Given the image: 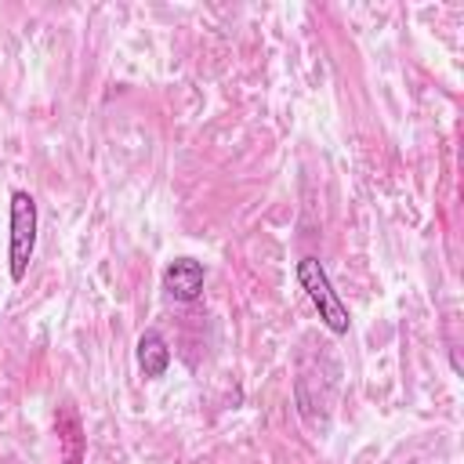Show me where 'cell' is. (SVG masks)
I'll return each mask as SVG.
<instances>
[{
	"label": "cell",
	"instance_id": "cell-1",
	"mask_svg": "<svg viewBox=\"0 0 464 464\" xmlns=\"http://www.w3.org/2000/svg\"><path fill=\"white\" fill-rule=\"evenodd\" d=\"M297 283H301V290L308 294V301L315 304L323 326H326L330 334H348L352 315H348L344 301L334 294L330 276H326V268L319 265V257H301V261H297Z\"/></svg>",
	"mask_w": 464,
	"mask_h": 464
},
{
	"label": "cell",
	"instance_id": "cell-2",
	"mask_svg": "<svg viewBox=\"0 0 464 464\" xmlns=\"http://www.w3.org/2000/svg\"><path fill=\"white\" fill-rule=\"evenodd\" d=\"M36 250V203L25 188L11 192V246H7V261H11V279L22 283L29 272Z\"/></svg>",
	"mask_w": 464,
	"mask_h": 464
},
{
	"label": "cell",
	"instance_id": "cell-3",
	"mask_svg": "<svg viewBox=\"0 0 464 464\" xmlns=\"http://www.w3.org/2000/svg\"><path fill=\"white\" fill-rule=\"evenodd\" d=\"M203 279H207V268H203V261H196V257H174V261L163 268V290H167L174 301H181V304L199 301Z\"/></svg>",
	"mask_w": 464,
	"mask_h": 464
},
{
	"label": "cell",
	"instance_id": "cell-4",
	"mask_svg": "<svg viewBox=\"0 0 464 464\" xmlns=\"http://www.w3.org/2000/svg\"><path fill=\"white\" fill-rule=\"evenodd\" d=\"M138 366H141L145 377H163V373H167V366H170V348H167V341H163L160 330H145V334L138 337Z\"/></svg>",
	"mask_w": 464,
	"mask_h": 464
},
{
	"label": "cell",
	"instance_id": "cell-5",
	"mask_svg": "<svg viewBox=\"0 0 464 464\" xmlns=\"http://www.w3.org/2000/svg\"><path fill=\"white\" fill-rule=\"evenodd\" d=\"M58 435H62V442H65V464H80V457H83V439H80V420H76L72 410H62V417H58Z\"/></svg>",
	"mask_w": 464,
	"mask_h": 464
}]
</instances>
